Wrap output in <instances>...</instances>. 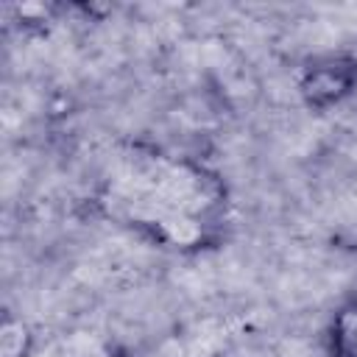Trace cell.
Returning a JSON list of instances; mask_svg holds the SVG:
<instances>
[{"label": "cell", "instance_id": "obj_1", "mask_svg": "<svg viewBox=\"0 0 357 357\" xmlns=\"http://www.w3.org/2000/svg\"><path fill=\"white\" fill-rule=\"evenodd\" d=\"M103 209L173 248L209 243L220 223L226 192L220 178L187 156L134 153L106 178Z\"/></svg>", "mask_w": 357, "mask_h": 357}, {"label": "cell", "instance_id": "obj_2", "mask_svg": "<svg viewBox=\"0 0 357 357\" xmlns=\"http://www.w3.org/2000/svg\"><path fill=\"white\" fill-rule=\"evenodd\" d=\"M354 86V70L346 64H315L301 78V95L310 106H329L337 103L343 95H349Z\"/></svg>", "mask_w": 357, "mask_h": 357}, {"label": "cell", "instance_id": "obj_3", "mask_svg": "<svg viewBox=\"0 0 357 357\" xmlns=\"http://www.w3.org/2000/svg\"><path fill=\"white\" fill-rule=\"evenodd\" d=\"M332 357H357V304H346L329 324Z\"/></svg>", "mask_w": 357, "mask_h": 357}, {"label": "cell", "instance_id": "obj_4", "mask_svg": "<svg viewBox=\"0 0 357 357\" xmlns=\"http://www.w3.org/2000/svg\"><path fill=\"white\" fill-rule=\"evenodd\" d=\"M47 357H112L106 343L89 332H70L53 343Z\"/></svg>", "mask_w": 357, "mask_h": 357}, {"label": "cell", "instance_id": "obj_5", "mask_svg": "<svg viewBox=\"0 0 357 357\" xmlns=\"http://www.w3.org/2000/svg\"><path fill=\"white\" fill-rule=\"evenodd\" d=\"M0 351L3 357H28L31 351V332L22 321L6 318L0 329Z\"/></svg>", "mask_w": 357, "mask_h": 357}]
</instances>
